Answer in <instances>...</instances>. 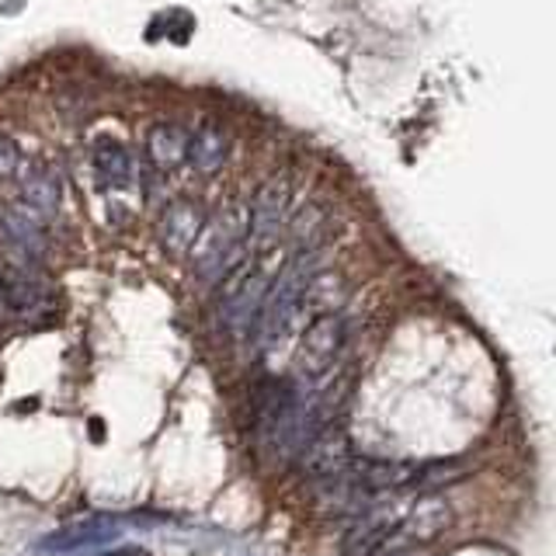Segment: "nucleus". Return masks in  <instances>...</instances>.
<instances>
[{
	"label": "nucleus",
	"instance_id": "obj_1",
	"mask_svg": "<svg viewBox=\"0 0 556 556\" xmlns=\"http://www.w3.org/2000/svg\"><path fill=\"white\" fill-rule=\"evenodd\" d=\"M324 268H327V251H300V254L286 257V265L278 268V275L271 278L268 295H265V303H261L254 330H251V341L257 348V355H271L275 348L286 341L289 327L303 313V300H306L309 282Z\"/></svg>",
	"mask_w": 556,
	"mask_h": 556
},
{
	"label": "nucleus",
	"instance_id": "obj_2",
	"mask_svg": "<svg viewBox=\"0 0 556 556\" xmlns=\"http://www.w3.org/2000/svg\"><path fill=\"white\" fill-rule=\"evenodd\" d=\"M251 248V213L248 202H226L216 216H205L199 240L191 243V271L199 282H223Z\"/></svg>",
	"mask_w": 556,
	"mask_h": 556
},
{
	"label": "nucleus",
	"instance_id": "obj_3",
	"mask_svg": "<svg viewBox=\"0 0 556 556\" xmlns=\"http://www.w3.org/2000/svg\"><path fill=\"white\" fill-rule=\"evenodd\" d=\"M348 348V313L330 309L317 313L303 330L292 355V382L300 390H324L334 379Z\"/></svg>",
	"mask_w": 556,
	"mask_h": 556
},
{
	"label": "nucleus",
	"instance_id": "obj_4",
	"mask_svg": "<svg viewBox=\"0 0 556 556\" xmlns=\"http://www.w3.org/2000/svg\"><path fill=\"white\" fill-rule=\"evenodd\" d=\"M448 526H452V504L442 494H421L396 518V526L387 532V539L376 546L372 556H400L410 546L439 539Z\"/></svg>",
	"mask_w": 556,
	"mask_h": 556
},
{
	"label": "nucleus",
	"instance_id": "obj_5",
	"mask_svg": "<svg viewBox=\"0 0 556 556\" xmlns=\"http://www.w3.org/2000/svg\"><path fill=\"white\" fill-rule=\"evenodd\" d=\"M295 208V185L289 174H275L254 191L248 202L251 213V243H278L289 223V213Z\"/></svg>",
	"mask_w": 556,
	"mask_h": 556
},
{
	"label": "nucleus",
	"instance_id": "obj_6",
	"mask_svg": "<svg viewBox=\"0 0 556 556\" xmlns=\"http://www.w3.org/2000/svg\"><path fill=\"white\" fill-rule=\"evenodd\" d=\"M0 240H4L14 265H28V268H39V261L46 257L49 248L46 223L17 202L0 205Z\"/></svg>",
	"mask_w": 556,
	"mask_h": 556
},
{
	"label": "nucleus",
	"instance_id": "obj_7",
	"mask_svg": "<svg viewBox=\"0 0 556 556\" xmlns=\"http://www.w3.org/2000/svg\"><path fill=\"white\" fill-rule=\"evenodd\" d=\"M286 251L300 254V251H327L330 237H334V205L327 199H313L295 205L286 223Z\"/></svg>",
	"mask_w": 556,
	"mask_h": 556
},
{
	"label": "nucleus",
	"instance_id": "obj_8",
	"mask_svg": "<svg viewBox=\"0 0 556 556\" xmlns=\"http://www.w3.org/2000/svg\"><path fill=\"white\" fill-rule=\"evenodd\" d=\"M300 463H303V473H309L317 483L338 477L341 469L352 463V442H348L344 425H338V421L324 425L309 439V445L300 452Z\"/></svg>",
	"mask_w": 556,
	"mask_h": 556
},
{
	"label": "nucleus",
	"instance_id": "obj_9",
	"mask_svg": "<svg viewBox=\"0 0 556 556\" xmlns=\"http://www.w3.org/2000/svg\"><path fill=\"white\" fill-rule=\"evenodd\" d=\"M205 226V208L195 199H178L164 208L161 223H156V237H161V248L167 254H188L191 243L199 240Z\"/></svg>",
	"mask_w": 556,
	"mask_h": 556
},
{
	"label": "nucleus",
	"instance_id": "obj_10",
	"mask_svg": "<svg viewBox=\"0 0 556 556\" xmlns=\"http://www.w3.org/2000/svg\"><path fill=\"white\" fill-rule=\"evenodd\" d=\"M122 532V518L112 515H91V518H80V521H70V526L56 529L52 535L42 539V549L46 553H77V549H91L115 539Z\"/></svg>",
	"mask_w": 556,
	"mask_h": 556
},
{
	"label": "nucleus",
	"instance_id": "obj_11",
	"mask_svg": "<svg viewBox=\"0 0 556 556\" xmlns=\"http://www.w3.org/2000/svg\"><path fill=\"white\" fill-rule=\"evenodd\" d=\"M17 205H25L31 216H39L42 223L52 219L63 205V178L56 167L49 164H31L22 174V199Z\"/></svg>",
	"mask_w": 556,
	"mask_h": 556
},
{
	"label": "nucleus",
	"instance_id": "obj_12",
	"mask_svg": "<svg viewBox=\"0 0 556 556\" xmlns=\"http://www.w3.org/2000/svg\"><path fill=\"white\" fill-rule=\"evenodd\" d=\"M91 167H94V178L101 188L118 191L136 181V161L129 147L122 143L115 136H98L94 147H91Z\"/></svg>",
	"mask_w": 556,
	"mask_h": 556
},
{
	"label": "nucleus",
	"instance_id": "obj_13",
	"mask_svg": "<svg viewBox=\"0 0 556 556\" xmlns=\"http://www.w3.org/2000/svg\"><path fill=\"white\" fill-rule=\"evenodd\" d=\"M226 156H230V132L219 122H202V126L188 136V164L195 167L202 178H213L223 170Z\"/></svg>",
	"mask_w": 556,
	"mask_h": 556
},
{
	"label": "nucleus",
	"instance_id": "obj_14",
	"mask_svg": "<svg viewBox=\"0 0 556 556\" xmlns=\"http://www.w3.org/2000/svg\"><path fill=\"white\" fill-rule=\"evenodd\" d=\"M147 156L156 174H174L188 161V132L178 122H156L147 132Z\"/></svg>",
	"mask_w": 556,
	"mask_h": 556
},
{
	"label": "nucleus",
	"instance_id": "obj_15",
	"mask_svg": "<svg viewBox=\"0 0 556 556\" xmlns=\"http://www.w3.org/2000/svg\"><path fill=\"white\" fill-rule=\"evenodd\" d=\"M17 170H22V150L8 132H0V181H11Z\"/></svg>",
	"mask_w": 556,
	"mask_h": 556
},
{
	"label": "nucleus",
	"instance_id": "obj_16",
	"mask_svg": "<svg viewBox=\"0 0 556 556\" xmlns=\"http://www.w3.org/2000/svg\"><path fill=\"white\" fill-rule=\"evenodd\" d=\"M98 556H147L139 546H118V549H112V553H98Z\"/></svg>",
	"mask_w": 556,
	"mask_h": 556
}]
</instances>
